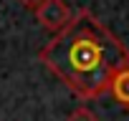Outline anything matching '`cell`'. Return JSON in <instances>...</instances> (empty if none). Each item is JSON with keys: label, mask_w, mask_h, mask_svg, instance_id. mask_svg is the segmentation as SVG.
Returning <instances> with one entry per match:
<instances>
[{"label": "cell", "mask_w": 129, "mask_h": 121, "mask_svg": "<svg viewBox=\"0 0 129 121\" xmlns=\"http://www.w3.org/2000/svg\"><path fill=\"white\" fill-rule=\"evenodd\" d=\"M38 60L66 88L89 101L109 91L114 73L129 63V50L91 10H79L38 50Z\"/></svg>", "instance_id": "6da1fadb"}, {"label": "cell", "mask_w": 129, "mask_h": 121, "mask_svg": "<svg viewBox=\"0 0 129 121\" xmlns=\"http://www.w3.org/2000/svg\"><path fill=\"white\" fill-rule=\"evenodd\" d=\"M33 13H36V20L46 30H53V33H61L71 23V18H74L71 8L63 3V0H43Z\"/></svg>", "instance_id": "7a4b0ae2"}, {"label": "cell", "mask_w": 129, "mask_h": 121, "mask_svg": "<svg viewBox=\"0 0 129 121\" xmlns=\"http://www.w3.org/2000/svg\"><path fill=\"white\" fill-rule=\"evenodd\" d=\"M109 93L114 96V101L124 108H129V63L124 68H119L109 83Z\"/></svg>", "instance_id": "3957f363"}, {"label": "cell", "mask_w": 129, "mask_h": 121, "mask_svg": "<svg viewBox=\"0 0 129 121\" xmlns=\"http://www.w3.org/2000/svg\"><path fill=\"white\" fill-rule=\"evenodd\" d=\"M66 121H99V116H96L89 106H79V108H74V111L69 113Z\"/></svg>", "instance_id": "277c9868"}, {"label": "cell", "mask_w": 129, "mask_h": 121, "mask_svg": "<svg viewBox=\"0 0 129 121\" xmlns=\"http://www.w3.org/2000/svg\"><path fill=\"white\" fill-rule=\"evenodd\" d=\"M18 3H20L23 8H30V10H36V8L43 3V0H18Z\"/></svg>", "instance_id": "5b68a950"}]
</instances>
